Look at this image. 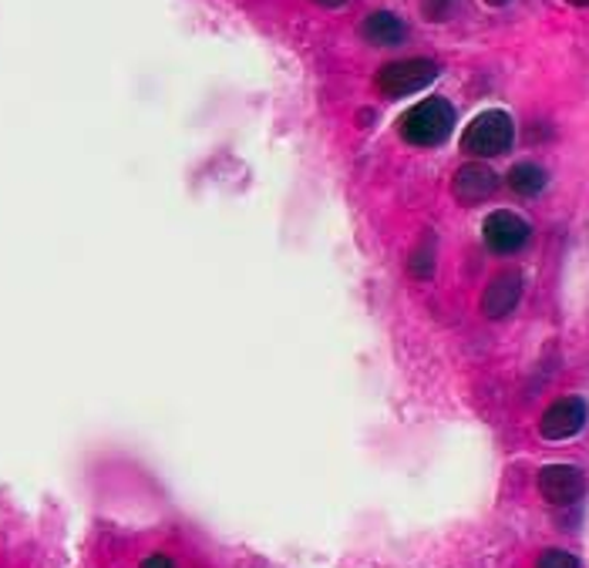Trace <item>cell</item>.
<instances>
[{"mask_svg":"<svg viewBox=\"0 0 589 568\" xmlns=\"http://www.w3.org/2000/svg\"><path fill=\"white\" fill-rule=\"evenodd\" d=\"M451 128H455V108H451L444 98H425L412 112H404L397 121V135L407 141V146H418V149L441 146V141L451 135Z\"/></svg>","mask_w":589,"mask_h":568,"instance_id":"cell-1","label":"cell"},{"mask_svg":"<svg viewBox=\"0 0 589 568\" xmlns=\"http://www.w3.org/2000/svg\"><path fill=\"white\" fill-rule=\"evenodd\" d=\"M516 138V125L509 118V112H482L478 118H472V125L462 135V152L475 155V159H495L506 155L512 149Z\"/></svg>","mask_w":589,"mask_h":568,"instance_id":"cell-2","label":"cell"},{"mask_svg":"<svg viewBox=\"0 0 589 568\" xmlns=\"http://www.w3.org/2000/svg\"><path fill=\"white\" fill-rule=\"evenodd\" d=\"M438 65L428 58H407V61H391L384 68H378L374 74V88L388 98H404V94H415L421 88H428L438 78Z\"/></svg>","mask_w":589,"mask_h":568,"instance_id":"cell-3","label":"cell"},{"mask_svg":"<svg viewBox=\"0 0 589 568\" xmlns=\"http://www.w3.org/2000/svg\"><path fill=\"white\" fill-rule=\"evenodd\" d=\"M529 235H532L529 222H526L522 216L509 212V209H498V212H492V216L482 222V240H485V246H488L492 253H498V256L519 253V250L529 243Z\"/></svg>","mask_w":589,"mask_h":568,"instance_id":"cell-4","label":"cell"},{"mask_svg":"<svg viewBox=\"0 0 589 568\" xmlns=\"http://www.w3.org/2000/svg\"><path fill=\"white\" fill-rule=\"evenodd\" d=\"M539 495L556 508L576 505L586 495L582 471L573 467V464H546L539 471Z\"/></svg>","mask_w":589,"mask_h":568,"instance_id":"cell-5","label":"cell"},{"mask_svg":"<svg viewBox=\"0 0 589 568\" xmlns=\"http://www.w3.org/2000/svg\"><path fill=\"white\" fill-rule=\"evenodd\" d=\"M586 428V404L579 397H563L553 407H546L539 420V434L546 441H569Z\"/></svg>","mask_w":589,"mask_h":568,"instance_id":"cell-6","label":"cell"},{"mask_svg":"<svg viewBox=\"0 0 589 568\" xmlns=\"http://www.w3.org/2000/svg\"><path fill=\"white\" fill-rule=\"evenodd\" d=\"M519 300H522V273L506 269V273H498V276L488 279V287L482 290L478 306H482V313L488 320H503L519 306Z\"/></svg>","mask_w":589,"mask_h":568,"instance_id":"cell-7","label":"cell"},{"mask_svg":"<svg viewBox=\"0 0 589 568\" xmlns=\"http://www.w3.org/2000/svg\"><path fill=\"white\" fill-rule=\"evenodd\" d=\"M498 193V175L482 165V162H469L455 172V178H451V196H455L459 202L465 206H475V202H485Z\"/></svg>","mask_w":589,"mask_h":568,"instance_id":"cell-8","label":"cell"},{"mask_svg":"<svg viewBox=\"0 0 589 568\" xmlns=\"http://www.w3.org/2000/svg\"><path fill=\"white\" fill-rule=\"evenodd\" d=\"M404 37H407V27H404V21L397 14H391V11L368 14V21H365V40L368 44L397 47V44H404Z\"/></svg>","mask_w":589,"mask_h":568,"instance_id":"cell-9","label":"cell"},{"mask_svg":"<svg viewBox=\"0 0 589 568\" xmlns=\"http://www.w3.org/2000/svg\"><path fill=\"white\" fill-rule=\"evenodd\" d=\"M546 182H550L546 169H539V165H532V162H519V165H512V172H509V188H512L516 196H526V199L539 196L542 188H546Z\"/></svg>","mask_w":589,"mask_h":568,"instance_id":"cell-10","label":"cell"},{"mask_svg":"<svg viewBox=\"0 0 589 568\" xmlns=\"http://www.w3.org/2000/svg\"><path fill=\"white\" fill-rule=\"evenodd\" d=\"M407 269H412V276H418V279H428L435 273V240H431V235L412 253V259H407Z\"/></svg>","mask_w":589,"mask_h":568,"instance_id":"cell-11","label":"cell"},{"mask_svg":"<svg viewBox=\"0 0 589 568\" xmlns=\"http://www.w3.org/2000/svg\"><path fill=\"white\" fill-rule=\"evenodd\" d=\"M535 568H579V558L573 552H563V548H546L539 555Z\"/></svg>","mask_w":589,"mask_h":568,"instance_id":"cell-12","label":"cell"},{"mask_svg":"<svg viewBox=\"0 0 589 568\" xmlns=\"http://www.w3.org/2000/svg\"><path fill=\"white\" fill-rule=\"evenodd\" d=\"M451 4H455V0H421V11L428 21H448Z\"/></svg>","mask_w":589,"mask_h":568,"instance_id":"cell-13","label":"cell"},{"mask_svg":"<svg viewBox=\"0 0 589 568\" xmlns=\"http://www.w3.org/2000/svg\"><path fill=\"white\" fill-rule=\"evenodd\" d=\"M142 568H175V565H172L169 555H149V558L142 561Z\"/></svg>","mask_w":589,"mask_h":568,"instance_id":"cell-14","label":"cell"},{"mask_svg":"<svg viewBox=\"0 0 589 568\" xmlns=\"http://www.w3.org/2000/svg\"><path fill=\"white\" fill-rule=\"evenodd\" d=\"M313 4H321V8H340V4H347V0H313Z\"/></svg>","mask_w":589,"mask_h":568,"instance_id":"cell-15","label":"cell"},{"mask_svg":"<svg viewBox=\"0 0 589 568\" xmlns=\"http://www.w3.org/2000/svg\"><path fill=\"white\" fill-rule=\"evenodd\" d=\"M566 4H573V8H589V0H566Z\"/></svg>","mask_w":589,"mask_h":568,"instance_id":"cell-16","label":"cell"},{"mask_svg":"<svg viewBox=\"0 0 589 568\" xmlns=\"http://www.w3.org/2000/svg\"><path fill=\"white\" fill-rule=\"evenodd\" d=\"M488 8H503V4H509V0H485Z\"/></svg>","mask_w":589,"mask_h":568,"instance_id":"cell-17","label":"cell"}]
</instances>
